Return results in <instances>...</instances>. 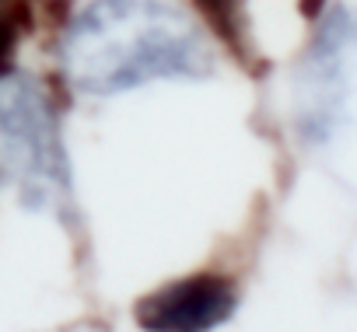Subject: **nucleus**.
<instances>
[{
    "instance_id": "obj_1",
    "label": "nucleus",
    "mask_w": 357,
    "mask_h": 332,
    "mask_svg": "<svg viewBox=\"0 0 357 332\" xmlns=\"http://www.w3.org/2000/svg\"><path fill=\"white\" fill-rule=\"evenodd\" d=\"M56 56L60 81L95 98L214 74L200 25L165 0H88L63 18Z\"/></svg>"
},
{
    "instance_id": "obj_2",
    "label": "nucleus",
    "mask_w": 357,
    "mask_h": 332,
    "mask_svg": "<svg viewBox=\"0 0 357 332\" xmlns=\"http://www.w3.org/2000/svg\"><path fill=\"white\" fill-rule=\"evenodd\" d=\"M0 182L15 186L29 210L56 217L74 210V179L56 95L22 70L0 74Z\"/></svg>"
},
{
    "instance_id": "obj_3",
    "label": "nucleus",
    "mask_w": 357,
    "mask_h": 332,
    "mask_svg": "<svg viewBox=\"0 0 357 332\" xmlns=\"http://www.w3.org/2000/svg\"><path fill=\"white\" fill-rule=\"evenodd\" d=\"M315 35L298 70V126L308 140H326L340 119L350 56L357 53V11L347 4L322 8Z\"/></svg>"
},
{
    "instance_id": "obj_4",
    "label": "nucleus",
    "mask_w": 357,
    "mask_h": 332,
    "mask_svg": "<svg viewBox=\"0 0 357 332\" xmlns=\"http://www.w3.org/2000/svg\"><path fill=\"white\" fill-rule=\"evenodd\" d=\"M238 311V287L225 273H193L172 280L133 304L144 332H214Z\"/></svg>"
},
{
    "instance_id": "obj_5",
    "label": "nucleus",
    "mask_w": 357,
    "mask_h": 332,
    "mask_svg": "<svg viewBox=\"0 0 357 332\" xmlns=\"http://www.w3.org/2000/svg\"><path fill=\"white\" fill-rule=\"evenodd\" d=\"M193 11H197L200 22L214 32V39L235 56L238 67H245L249 74H266L263 56L252 49L245 0H193Z\"/></svg>"
},
{
    "instance_id": "obj_6",
    "label": "nucleus",
    "mask_w": 357,
    "mask_h": 332,
    "mask_svg": "<svg viewBox=\"0 0 357 332\" xmlns=\"http://www.w3.org/2000/svg\"><path fill=\"white\" fill-rule=\"evenodd\" d=\"M46 0H0V74L18 70L15 56L25 35L39 25V8Z\"/></svg>"
},
{
    "instance_id": "obj_7",
    "label": "nucleus",
    "mask_w": 357,
    "mask_h": 332,
    "mask_svg": "<svg viewBox=\"0 0 357 332\" xmlns=\"http://www.w3.org/2000/svg\"><path fill=\"white\" fill-rule=\"evenodd\" d=\"M322 8H326V0H301V15H305L308 22H315V18L322 15Z\"/></svg>"
}]
</instances>
